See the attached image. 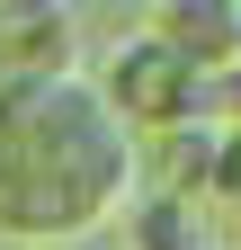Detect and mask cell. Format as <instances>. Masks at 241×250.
Masks as SVG:
<instances>
[{"label": "cell", "mask_w": 241, "mask_h": 250, "mask_svg": "<svg viewBox=\"0 0 241 250\" xmlns=\"http://www.w3.org/2000/svg\"><path fill=\"white\" fill-rule=\"evenodd\" d=\"M152 36L179 62H197V72H232L241 62V0H161Z\"/></svg>", "instance_id": "4"}, {"label": "cell", "mask_w": 241, "mask_h": 250, "mask_svg": "<svg viewBox=\"0 0 241 250\" xmlns=\"http://www.w3.org/2000/svg\"><path fill=\"white\" fill-rule=\"evenodd\" d=\"M80 18L54 0H0V81H72Z\"/></svg>", "instance_id": "3"}, {"label": "cell", "mask_w": 241, "mask_h": 250, "mask_svg": "<svg viewBox=\"0 0 241 250\" xmlns=\"http://www.w3.org/2000/svg\"><path fill=\"white\" fill-rule=\"evenodd\" d=\"M143 197V143L116 125L99 81H0V232L72 250Z\"/></svg>", "instance_id": "1"}, {"label": "cell", "mask_w": 241, "mask_h": 250, "mask_svg": "<svg viewBox=\"0 0 241 250\" xmlns=\"http://www.w3.org/2000/svg\"><path fill=\"white\" fill-rule=\"evenodd\" d=\"M125 214H134V224H125L134 250H215V241H205V214L179 206V197H152V188H143Z\"/></svg>", "instance_id": "5"}, {"label": "cell", "mask_w": 241, "mask_h": 250, "mask_svg": "<svg viewBox=\"0 0 241 250\" xmlns=\"http://www.w3.org/2000/svg\"><path fill=\"white\" fill-rule=\"evenodd\" d=\"M99 99L116 107V125H125L134 143H152V134H179V125H205V116H215V72L179 62V54L152 36V27H143V36L107 45Z\"/></svg>", "instance_id": "2"}, {"label": "cell", "mask_w": 241, "mask_h": 250, "mask_svg": "<svg viewBox=\"0 0 241 250\" xmlns=\"http://www.w3.org/2000/svg\"><path fill=\"white\" fill-rule=\"evenodd\" d=\"M205 214H223V224L241 232V134H232V152H223V170H215V197H205Z\"/></svg>", "instance_id": "6"}]
</instances>
